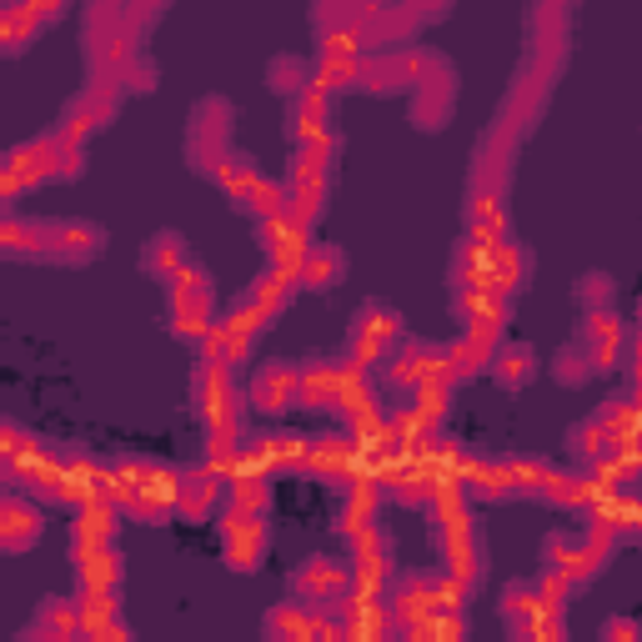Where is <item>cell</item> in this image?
<instances>
[{"label":"cell","mask_w":642,"mask_h":642,"mask_svg":"<svg viewBox=\"0 0 642 642\" xmlns=\"http://www.w3.org/2000/svg\"><path fill=\"white\" fill-rule=\"evenodd\" d=\"M221 532H226V563L241 567V573H251V567L261 563V553H266V527H261V512H231Z\"/></svg>","instance_id":"obj_1"},{"label":"cell","mask_w":642,"mask_h":642,"mask_svg":"<svg viewBox=\"0 0 642 642\" xmlns=\"http://www.w3.org/2000/svg\"><path fill=\"white\" fill-rule=\"evenodd\" d=\"M41 251H51V257H66V261L96 257V251H101V231H96V226H86V221L41 226Z\"/></svg>","instance_id":"obj_2"},{"label":"cell","mask_w":642,"mask_h":642,"mask_svg":"<svg viewBox=\"0 0 642 642\" xmlns=\"http://www.w3.org/2000/svg\"><path fill=\"white\" fill-rule=\"evenodd\" d=\"M296 392H302V367H261L257 382H251V402L261 412H286L296 406Z\"/></svg>","instance_id":"obj_3"},{"label":"cell","mask_w":642,"mask_h":642,"mask_svg":"<svg viewBox=\"0 0 642 642\" xmlns=\"http://www.w3.org/2000/svg\"><path fill=\"white\" fill-rule=\"evenodd\" d=\"M41 512L25 508L21 497H6L0 502V553H25L35 537H41Z\"/></svg>","instance_id":"obj_4"},{"label":"cell","mask_w":642,"mask_h":642,"mask_svg":"<svg viewBox=\"0 0 642 642\" xmlns=\"http://www.w3.org/2000/svg\"><path fill=\"white\" fill-rule=\"evenodd\" d=\"M351 573L341 563H327V557H312V563L296 573V598H316V602H337L347 592Z\"/></svg>","instance_id":"obj_5"},{"label":"cell","mask_w":642,"mask_h":642,"mask_svg":"<svg viewBox=\"0 0 642 642\" xmlns=\"http://www.w3.org/2000/svg\"><path fill=\"white\" fill-rule=\"evenodd\" d=\"M583 341H587V361H592V367H618L622 341H628V331H622V322H618V316L592 312V322H587V327H583Z\"/></svg>","instance_id":"obj_6"},{"label":"cell","mask_w":642,"mask_h":642,"mask_svg":"<svg viewBox=\"0 0 642 642\" xmlns=\"http://www.w3.org/2000/svg\"><path fill=\"white\" fill-rule=\"evenodd\" d=\"M6 161H11V171L21 176V186L51 181L56 176V141H25V146H15Z\"/></svg>","instance_id":"obj_7"},{"label":"cell","mask_w":642,"mask_h":642,"mask_svg":"<svg viewBox=\"0 0 642 642\" xmlns=\"http://www.w3.org/2000/svg\"><path fill=\"white\" fill-rule=\"evenodd\" d=\"M427 377H442V351L437 347H406V351H396V361H392V382L396 387H417V382H427Z\"/></svg>","instance_id":"obj_8"},{"label":"cell","mask_w":642,"mask_h":642,"mask_svg":"<svg viewBox=\"0 0 642 642\" xmlns=\"http://www.w3.org/2000/svg\"><path fill=\"white\" fill-rule=\"evenodd\" d=\"M292 135L296 141H312V135H327V96L322 90H306V96H296L292 106Z\"/></svg>","instance_id":"obj_9"},{"label":"cell","mask_w":642,"mask_h":642,"mask_svg":"<svg viewBox=\"0 0 642 642\" xmlns=\"http://www.w3.org/2000/svg\"><path fill=\"white\" fill-rule=\"evenodd\" d=\"M341 271H347L341 251H331V247L316 251L312 247V251H306V261H302V271H296V282H302V286H337Z\"/></svg>","instance_id":"obj_10"},{"label":"cell","mask_w":642,"mask_h":642,"mask_svg":"<svg viewBox=\"0 0 642 642\" xmlns=\"http://www.w3.org/2000/svg\"><path fill=\"white\" fill-rule=\"evenodd\" d=\"M271 467H302V451H306V437H296V432H271V437H261L257 447H251Z\"/></svg>","instance_id":"obj_11"},{"label":"cell","mask_w":642,"mask_h":642,"mask_svg":"<svg viewBox=\"0 0 642 642\" xmlns=\"http://www.w3.org/2000/svg\"><path fill=\"white\" fill-rule=\"evenodd\" d=\"M181 266H186V241H181L176 231H166V237H151V247H146V271H156L161 282H171Z\"/></svg>","instance_id":"obj_12"},{"label":"cell","mask_w":642,"mask_h":642,"mask_svg":"<svg viewBox=\"0 0 642 642\" xmlns=\"http://www.w3.org/2000/svg\"><path fill=\"white\" fill-rule=\"evenodd\" d=\"M492 367V377L502 387H522L532 377V347H508V351H497V361H487Z\"/></svg>","instance_id":"obj_13"},{"label":"cell","mask_w":642,"mask_h":642,"mask_svg":"<svg viewBox=\"0 0 642 642\" xmlns=\"http://www.w3.org/2000/svg\"><path fill=\"white\" fill-rule=\"evenodd\" d=\"M296 86H302V61H292V56L271 61V90H286V96H296Z\"/></svg>","instance_id":"obj_14"},{"label":"cell","mask_w":642,"mask_h":642,"mask_svg":"<svg viewBox=\"0 0 642 642\" xmlns=\"http://www.w3.org/2000/svg\"><path fill=\"white\" fill-rule=\"evenodd\" d=\"M577 351H567V357H557V382H567V387H577V382H587V372H592V367H577Z\"/></svg>","instance_id":"obj_15"},{"label":"cell","mask_w":642,"mask_h":642,"mask_svg":"<svg viewBox=\"0 0 642 642\" xmlns=\"http://www.w3.org/2000/svg\"><path fill=\"white\" fill-rule=\"evenodd\" d=\"M266 628H286V632H302V618H282V612H271Z\"/></svg>","instance_id":"obj_16"}]
</instances>
